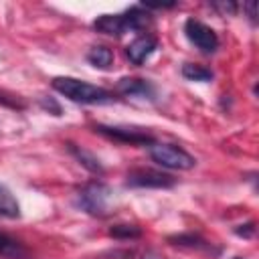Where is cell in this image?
<instances>
[{
  "label": "cell",
  "mask_w": 259,
  "mask_h": 259,
  "mask_svg": "<svg viewBox=\"0 0 259 259\" xmlns=\"http://www.w3.org/2000/svg\"><path fill=\"white\" fill-rule=\"evenodd\" d=\"M172 245H180V247H188V249H210V243L204 241L200 235L196 233H182V235H174L168 239Z\"/></svg>",
  "instance_id": "5bb4252c"
},
{
  "label": "cell",
  "mask_w": 259,
  "mask_h": 259,
  "mask_svg": "<svg viewBox=\"0 0 259 259\" xmlns=\"http://www.w3.org/2000/svg\"><path fill=\"white\" fill-rule=\"evenodd\" d=\"M144 259H160V257H156V255H154V253H150V255H146V257H144Z\"/></svg>",
  "instance_id": "44dd1931"
},
{
  "label": "cell",
  "mask_w": 259,
  "mask_h": 259,
  "mask_svg": "<svg viewBox=\"0 0 259 259\" xmlns=\"http://www.w3.org/2000/svg\"><path fill=\"white\" fill-rule=\"evenodd\" d=\"M184 34L190 40V45H194L204 55H212L219 49V36H217V32L210 26H206L204 22L196 20V18H188L184 22Z\"/></svg>",
  "instance_id": "8992f818"
},
{
  "label": "cell",
  "mask_w": 259,
  "mask_h": 259,
  "mask_svg": "<svg viewBox=\"0 0 259 259\" xmlns=\"http://www.w3.org/2000/svg\"><path fill=\"white\" fill-rule=\"evenodd\" d=\"M69 152L79 160L81 166H85L89 172L93 174H103V164L99 162V158L95 154H91L89 150L81 148V146H75V144H69Z\"/></svg>",
  "instance_id": "8fae6325"
},
{
  "label": "cell",
  "mask_w": 259,
  "mask_h": 259,
  "mask_svg": "<svg viewBox=\"0 0 259 259\" xmlns=\"http://www.w3.org/2000/svg\"><path fill=\"white\" fill-rule=\"evenodd\" d=\"M150 158L158 166L168 168V170H190L196 164V160L186 150H182L180 146H174V144H152Z\"/></svg>",
  "instance_id": "277c9868"
},
{
  "label": "cell",
  "mask_w": 259,
  "mask_h": 259,
  "mask_svg": "<svg viewBox=\"0 0 259 259\" xmlns=\"http://www.w3.org/2000/svg\"><path fill=\"white\" fill-rule=\"evenodd\" d=\"M235 259H243V257H235Z\"/></svg>",
  "instance_id": "7402d4cb"
},
{
  "label": "cell",
  "mask_w": 259,
  "mask_h": 259,
  "mask_svg": "<svg viewBox=\"0 0 259 259\" xmlns=\"http://www.w3.org/2000/svg\"><path fill=\"white\" fill-rule=\"evenodd\" d=\"M125 184L132 188H172L176 184V178L166 174V172H158V170H150V168H138V170H132L127 174Z\"/></svg>",
  "instance_id": "52a82bcc"
},
{
  "label": "cell",
  "mask_w": 259,
  "mask_h": 259,
  "mask_svg": "<svg viewBox=\"0 0 259 259\" xmlns=\"http://www.w3.org/2000/svg\"><path fill=\"white\" fill-rule=\"evenodd\" d=\"M53 89L61 95H65L67 99L75 101V103H87V105H101V103H111L113 95L97 85H91L87 81L75 79V77H55L51 81Z\"/></svg>",
  "instance_id": "7a4b0ae2"
},
{
  "label": "cell",
  "mask_w": 259,
  "mask_h": 259,
  "mask_svg": "<svg viewBox=\"0 0 259 259\" xmlns=\"http://www.w3.org/2000/svg\"><path fill=\"white\" fill-rule=\"evenodd\" d=\"M0 257H4V259H28L30 253L18 239H14L6 233H0Z\"/></svg>",
  "instance_id": "30bf717a"
},
{
  "label": "cell",
  "mask_w": 259,
  "mask_h": 259,
  "mask_svg": "<svg viewBox=\"0 0 259 259\" xmlns=\"http://www.w3.org/2000/svg\"><path fill=\"white\" fill-rule=\"evenodd\" d=\"M40 105H42L45 109H53V115H61V105H59L57 101H53V99H42Z\"/></svg>",
  "instance_id": "d6986e66"
},
{
  "label": "cell",
  "mask_w": 259,
  "mask_h": 259,
  "mask_svg": "<svg viewBox=\"0 0 259 259\" xmlns=\"http://www.w3.org/2000/svg\"><path fill=\"white\" fill-rule=\"evenodd\" d=\"M243 8L249 12L251 22L255 24V22H257V2H253V0H251V2H245V6H243Z\"/></svg>",
  "instance_id": "ffe728a7"
},
{
  "label": "cell",
  "mask_w": 259,
  "mask_h": 259,
  "mask_svg": "<svg viewBox=\"0 0 259 259\" xmlns=\"http://www.w3.org/2000/svg\"><path fill=\"white\" fill-rule=\"evenodd\" d=\"M117 91L123 93V95H130V97H148V99H154L156 95V89L150 81L146 79H138V77H123L117 81Z\"/></svg>",
  "instance_id": "9c48e42d"
},
{
  "label": "cell",
  "mask_w": 259,
  "mask_h": 259,
  "mask_svg": "<svg viewBox=\"0 0 259 259\" xmlns=\"http://www.w3.org/2000/svg\"><path fill=\"white\" fill-rule=\"evenodd\" d=\"M77 206L91 217H107L113 208V188L101 180L87 182L77 194Z\"/></svg>",
  "instance_id": "3957f363"
},
{
  "label": "cell",
  "mask_w": 259,
  "mask_h": 259,
  "mask_svg": "<svg viewBox=\"0 0 259 259\" xmlns=\"http://www.w3.org/2000/svg\"><path fill=\"white\" fill-rule=\"evenodd\" d=\"M212 8H217L223 16H231L237 12V4L233 0H217V2H212Z\"/></svg>",
  "instance_id": "e0dca14e"
},
{
  "label": "cell",
  "mask_w": 259,
  "mask_h": 259,
  "mask_svg": "<svg viewBox=\"0 0 259 259\" xmlns=\"http://www.w3.org/2000/svg\"><path fill=\"white\" fill-rule=\"evenodd\" d=\"M109 237L121 239V241H125V239H138V237H142V229H140L138 225H130V223L113 225V227L109 229Z\"/></svg>",
  "instance_id": "2e32d148"
},
{
  "label": "cell",
  "mask_w": 259,
  "mask_h": 259,
  "mask_svg": "<svg viewBox=\"0 0 259 259\" xmlns=\"http://www.w3.org/2000/svg\"><path fill=\"white\" fill-rule=\"evenodd\" d=\"M235 233H237L239 237L249 239V237H253V233H255V223H245V225H239V227L235 229Z\"/></svg>",
  "instance_id": "ac0fdd59"
},
{
  "label": "cell",
  "mask_w": 259,
  "mask_h": 259,
  "mask_svg": "<svg viewBox=\"0 0 259 259\" xmlns=\"http://www.w3.org/2000/svg\"><path fill=\"white\" fill-rule=\"evenodd\" d=\"M182 77L188 79V81H210L214 75L208 67L204 65H198V63H184L182 65Z\"/></svg>",
  "instance_id": "9a60e30c"
},
{
  "label": "cell",
  "mask_w": 259,
  "mask_h": 259,
  "mask_svg": "<svg viewBox=\"0 0 259 259\" xmlns=\"http://www.w3.org/2000/svg\"><path fill=\"white\" fill-rule=\"evenodd\" d=\"M156 49H158V40L152 34H140L125 47V57L130 59L132 65H142L152 57Z\"/></svg>",
  "instance_id": "ba28073f"
},
{
  "label": "cell",
  "mask_w": 259,
  "mask_h": 259,
  "mask_svg": "<svg viewBox=\"0 0 259 259\" xmlns=\"http://www.w3.org/2000/svg\"><path fill=\"white\" fill-rule=\"evenodd\" d=\"M0 217L4 219H18L20 217V204L12 190L4 184H0Z\"/></svg>",
  "instance_id": "7c38bea8"
},
{
  "label": "cell",
  "mask_w": 259,
  "mask_h": 259,
  "mask_svg": "<svg viewBox=\"0 0 259 259\" xmlns=\"http://www.w3.org/2000/svg\"><path fill=\"white\" fill-rule=\"evenodd\" d=\"M95 132L109 138V140H115V142H121V144H130V146H152L154 144V136L144 132L142 127H134V125H95Z\"/></svg>",
  "instance_id": "5b68a950"
},
{
  "label": "cell",
  "mask_w": 259,
  "mask_h": 259,
  "mask_svg": "<svg viewBox=\"0 0 259 259\" xmlns=\"http://www.w3.org/2000/svg\"><path fill=\"white\" fill-rule=\"evenodd\" d=\"M152 22L150 12L142 4H134L119 14H101L93 20V28L107 36H123L125 32L144 30Z\"/></svg>",
  "instance_id": "6da1fadb"
},
{
  "label": "cell",
  "mask_w": 259,
  "mask_h": 259,
  "mask_svg": "<svg viewBox=\"0 0 259 259\" xmlns=\"http://www.w3.org/2000/svg\"><path fill=\"white\" fill-rule=\"evenodd\" d=\"M87 61L95 69H109L113 65V51L107 49V47H103V45L91 47L89 53H87Z\"/></svg>",
  "instance_id": "4fadbf2b"
}]
</instances>
